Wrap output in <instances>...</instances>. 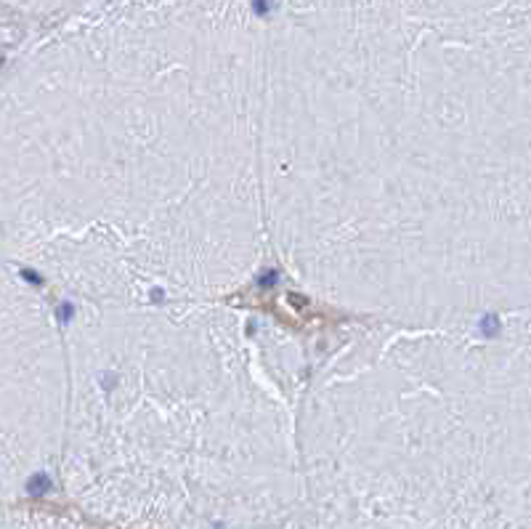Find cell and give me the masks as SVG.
I'll return each mask as SVG.
<instances>
[{"label": "cell", "mask_w": 531, "mask_h": 529, "mask_svg": "<svg viewBox=\"0 0 531 529\" xmlns=\"http://www.w3.org/2000/svg\"><path fill=\"white\" fill-rule=\"evenodd\" d=\"M48 325L0 272V463L32 460L51 431L54 351Z\"/></svg>", "instance_id": "cell-1"}]
</instances>
